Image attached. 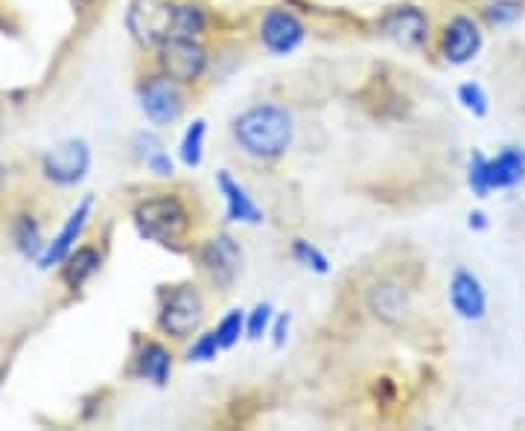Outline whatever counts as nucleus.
I'll return each mask as SVG.
<instances>
[{
    "instance_id": "6e6552de",
    "label": "nucleus",
    "mask_w": 525,
    "mask_h": 431,
    "mask_svg": "<svg viewBox=\"0 0 525 431\" xmlns=\"http://www.w3.org/2000/svg\"><path fill=\"white\" fill-rule=\"evenodd\" d=\"M181 105L184 102H181L178 82L170 79L167 73L149 79L140 88V108L149 117V123H155V126H170V123H175L181 117Z\"/></svg>"
},
{
    "instance_id": "a211bd4d",
    "label": "nucleus",
    "mask_w": 525,
    "mask_h": 431,
    "mask_svg": "<svg viewBox=\"0 0 525 431\" xmlns=\"http://www.w3.org/2000/svg\"><path fill=\"white\" fill-rule=\"evenodd\" d=\"M170 370H173V356L164 344L158 341H149L138 356V376L155 382V385H167L170 379Z\"/></svg>"
},
{
    "instance_id": "dca6fc26",
    "label": "nucleus",
    "mask_w": 525,
    "mask_h": 431,
    "mask_svg": "<svg viewBox=\"0 0 525 431\" xmlns=\"http://www.w3.org/2000/svg\"><path fill=\"white\" fill-rule=\"evenodd\" d=\"M371 309H374L383 321H388V324H397V321H403V318L409 315L412 300H409L406 286H400V283H394V280H383V283H377L374 292H371Z\"/></svg>"
},
{
    "instance_id": "6ab92c4d",
    "label": "nucleus",
    "mask_w": 525,
    "mask_h": 431,
    "mask_svg": "<svg viewBox=\"0 0 525 431\" xmlns=\"http://www.w3.org/2000/svg\"><path fill=\"white\" fill-rule=\"evenodd\" d=\"M12 239H15V248L24 254V257H33L38 260L41 251H44V239H41V228L33 216H21L12 228Z\"/></svg>"
},
{
    "instance_id": "a878e982",
    "label": "nucleus",
    "mask_w": 525,
    "mask_h": 431,
    "mask_svg": "<svg viewBox=\"0 0 525 431\" xmlns=\"http://www.w3.org/2000/svg\"><path fill=\"white\" fill-rule=\"evenodd\" d=\"M520 15H523V6L517 0H496V3H490L488 9H485V18H488V24H493V27H508Z\"/></svg>"
},
{
    "instance_id": "aec40b11",
    "label": "nucleus",
    "mask_w": 525,
    "mask_h": 431,
    "mask_svg": "<svg viewBox=\"0 0 525 431\" xmlns=\"http://www.w3.org/2000/svg\"><path fill=\"white\" fill-rule=\"evenodd\" d=\"M205 134H208V123L205 120H193V126L187 129L184 140H181V161L187 166L202 164V155H205Z\"/></svg>"
},
{
    "instance_id": "bb28decb",
    "label": "nucleus",
    "mask_w": 525,
    "mask_h": 431,
    "mask_svg": "<svg viewBox=\"0 0 525 431\" xmlns=\"http://www.w3.org/2000/svg\"><path fill=\"white\" fill-rule=\"evenodd\" d=\"M458 100H461V105H464L467 111H473L476 117H485V114H488V97H485L482 85H476V82L461 85V88H458Z\"/></svg>"
},
{
    "instance_id": "423d86ee",
    "label": "nucleus",
    "mask_w": 525,
    "mask_h": 431,
    "mask_svg": "<svg viewBox=\"0 0 525 431\" xmlns=\"http://www.w3.org/2000/svg\"><path fill=\"white\" fill-rule=\"evenodd\" d=\"M91 169V149L85 140H65L62 146L50 149L41 158V172L47 181L59 184V187H73L79 184Z\"/></svg>"
},
{
    "instance_id": "9d476101",
    "label": "nucleus",
    "mask_w": 525,
    "mask_h": 431,
    "mask_svg": "<svg viewBox=\"0 0 525 431\" xmlns=\"http://www.w3.org/2000/svg\"><path fill=\"white\" fill-rule=\"evenodd\" d=\"M304 33H307L304 24L289 9H269L263 24H260V38H263L266 50L275 53V56L292 53L304 41Z\"/></svg>"
},
{
    "instance_id": "f8f14e48",
    "label": "nucleus",
    "mask_w": 525,
    "mask_h": 431,
    "mask_svg": "<svg viewBox=\"0 0 525 431\" xmlns=\"http://www.w3.org/2000/svg\"><path fill=\"white\" fill-rule=\"evenodd\" d=\"M482 50V33L479 24L467 15H458L447 24L444 30V56L450 65H467L476 59V53Z\"/></svg>"
},
{
    "instance_id": "f03ea898",
    "label": "nucleus",
    "mask_w": 525,
    "mask_h": 431,
    "mask_svg": "<svg viewBox=\"0 0 525 431\" xmlns=\"http://www.w3.org/2000/svg\"><path fill=\"white\" fill-rule=\"evenodd\" d=\"M135 225L143 239L158 245H178L190 231V213L175 196H155L140 201L135 210Z\"/></svg>"
},
{
    "instance_id": "4be33fe9",
    "label": "nucleus",
    "mask_w": 525,
    "mask_h": 431,
    "mask_svg": "<svg viewBox=\"0 0 525 431\" xmlns=\"http://www.w3.org/2000/svg\"><path fill=\"white\" fill-rule=\"evenodd\" d=\"M243 332H245V312L243 309H231V312L219 321V327H216V335H219L222 350H231V347L243 338Z\"/></svg>"
},
{
    "instance_id": "1a4fd4ad",
    "label": "nucleus",
    "mask_w": 525,
    "mask_h": 431,
    "mask_svg": "<svg viewBox=\"0 0 525 431\" xmlns=\"http://www.w3.org/2000/svg\"><path fill=\"white\" fill-rule=\"evenodd\" d=\"M199 260H202V268L208 271V277L216 286H231L237 280L240 268H243V251L234 242V236L219 233V236L205 242Z\"/></svg>"
},
{
    "instance_id": "9b49d317",
    "label": "nucleus",
    "mask_w": 525,
    "mask_h": 431,
    "mask_svg": "<svg viewBox=\"0 0 525 431\" xmlns=\"http://www.w3.org/2000/svg\"><path fill=\"white\" fill-rule=\"evenodd\" d=\"M450 303H453L458 318H464V321H482L485 318V309H488V295H485L482 280L473 271L458 268L453 274V280H450Z\"/></svg>"
},
{
    "instance_id": "2eb2a0df",
    "label": "nucleus",
    "mask_w": 525,
    "mask_h": 431,
    "mask_svg": "<svg viewBox=\"0 0 525 431\" xmlns=\"http://www.w3.org/2000/svg\"><path fill=\"white\" fill-rule=\"evenodd\" d=\"M216 184L225 196V207H228V219L231 222H245V225H260L263 222V210L254 204V199L248 196L240 181H234L228 172L216 175Z\"/></svg>"
},
{
    "instance_id": "7c9ffc66",
    "label": "nucleus",
    "mask_w": 525,
    "mask_h": 431,
    "mask_svg": "<svg viewBox=\"0 0 525 431\" xmlns=\"http://www.w3.org/2000/svg\"><path fill=\"white\" fill-rule=\"evenodd\" d=\"M73 3H76V6H85V3H88V0H73Z\"/></svg>"
},
{
    "instance_id": "20e7f679",
    "label": "nucleus",
    "mask_w": 525,
    "mask_h": 431,
    "mask_svg": "<svg viewBox=\"0 0 525 431\" xmlns=\"http://www.w3.org/2000/svg\"><path fill=\"white\" fill-rule=\"evenodd\" d=\"M175 12L173 0H132L126 15L129 33L143 47H161L167 38H175Z\"/></svg>"
},
{
    "instance_id": "c85d7f7f",
    "label": "nucleus",
    "mask_w": 525,
    "mask_h": 431,
    "mask_svg": "<svg viewBox=\"0 0 525 431\" xmlns=\"http://www.w3.org/2000/svg\"><path fill=\"white\" fill-rule=\"evenodd\" d=\"M272 335H275V347H283V344H286V335H289V315H280L278 321H275Z\"/></svg>"
},
{
    "instance_id": "0eeeda50",
    "label": "nucleus",
    "mask_w": 525,
    "mask_h": 431,
    "mask_svg": "<svg viewBox=\"0 0 525 431\" xmlns=\"http://www.w3.org/2000/svg\"><path fill=\"white\" fill-rule=\"evenodd\" d=\"M161 67L178 85L196 82L208 67L205 47L193 38H167L161 44Z\"/></svg>"
},
{
    "instance_id": "f257e3e1",
    "label": "nucleus",
    "mask_w": 525,
    "mask_h": 431,
    "mask_svg": "<svg viewBox=\"0 0 525 431\" xmlns=\"http://www.w3.org/2000/svg\"><path fill=\"white\" fill-rule=\"evenodd\" d=\"M234 137L251 158L272 161L292 143V117L280 105H254L234 120Z\"/></svg>"
},
{
    "instance_id": "7ed1b4c3",
    "label": "nucleus",
    "mask_w": 525,
    "mask_h": 431,
    "mask_svg": "<svg viewBox=\"0 0 525 431\" xmlns=\"http://www.w3.org/2000/svg\"><path fill=\"white\" fill-rule=\"evenodd\" d=\"M525 178V152L523 149H502L496 158H485L482 152L470 155V169H467V184L470 190L485 199L490 190H508L517 187Z\"/></svg>"
},
{
    "instance_id": "c756f323",
    "label": "nucleus",
    "mask_w": 525,
    "mask_h": 431,
    "mask_svg": "<svg viewBox=\"0 0 525 431\" xmlns=\"http://www.w3.org/2000/svg\"><path fill=\"white\" fill-rule=\"evenodd\" d=\"M473 231H485L488 228V216L485 213H470V222H467Z\"/></svg>"
},
{
    "instance_id": "f3484780",
    "label": "nucleus",
    "mask_w": 525,
    "mask_h": 431,
    "mask_svg": "<svg viewBox=\"0 0 525 431\" xmlns=\"http://www.w3.org/2000/svg\"><path fill=\"white\" fill-rule=\"evenodd\" d=\"M103 266V257H100V251L97 248H73L68 257H65V271H62V277H65V283H68L70 289H82L97 271Z\"/></svg>"
},
{
    "instance_id": "cd10ccee",
    "label": "nucleus",
    "mask_w": 525,
    "mask_h": 431,
    "mask_svg": "<svg viewBox=\"0 0 525 431\" xmlns=\"http://www.w3.org/2000/svg\"><path fill=\"white\" fill-rule=\"evenodd\" d=\"M219 350H222V344H219V335H216V330L205 332V335H199V338H196V344L190 347L187 359H190V362H213Z\"/></svg>"
},
{
    "instance_id": "b1692460",
    "label": "nucleus",
    "mask_w": 525,
    "mask_h": 431,
    "mask_svg": "<svg viewBox=\"0 0 525 431\" xmlns=\"http://www.w3.org/2000/svg\"><path fill=\"white\" fill-rule=\"evenodd\" d=\"M292 257H295L301 266L313 268L318 274H327V271H330V260L315 248L313 242H307V239H295V242H292Z\"/></svg>"
},
{
    "instance_id": "ddd939ff",
    "label": "nucleus",
    "mask_w": 525,
    "mask_h": 431,
    "mask_svg": "<svg viewBox=\"0 0 525 431\" xmlns=\"http://www.w3.org/2000/svg\"><path fill=\"white\" fill-rule=\"evenodd\" d=\"M88 216H91V199H82L79 207H73V213L68 216V222L62 225L59 236L50 245H44V251L38 257V268H53L59 263H65V257L76 248V239L82 236L85 225H88Z\"/></svg>"
},
{
    "instance_id": "412c9836",
    "label": "nucleus",
    "mask_w": 525,
    "mask_h": 431,
    "mask_svg": "<svg viewBox=\"0 0 525 431\" xmlns=\"http://www.w3.org/2000/svg\"><path fill=\"white\" fill-rule=\"evenodd\" d=\"M205 30V12L199 6H178L175 12V38H196Z\"/></svg>"
},
{
    "instance_id": "5701e85b",
    "label": "nucleus",
    "mask_w": 525,
    "mask_h": 431,
    "mask_svg": "<svg viewBox=\"0 0 525 431\" xmlns=\"http://www.w3.org/2000/svg\"><path fill=\"white\" fill-rule=\"evenodd\" d=\"M143 140H146V149H143V161H146V166H149L155 175H164V178L173 175V158L164 152V146H161L152 134H146Z\"/></svg>"
},
{
    "instance_id": "4468645a",
    "label": "nucleus",
    "mask_w": 525,
    "mask_h": 431,
    "mask_svg": "<svg viewBox=\"0 0 525 431\" xmlns=\"http://www.w3.org/2000/svg\"><path fill=\"white\" fill-rule=\"evenodd\" d=\"M380 27L400 47H420L429 35V18L415 6H397L385 15Z\"/></svg>"
},
{
    "instance_id": "39448f33",
    "label": "nucleus",
    "mask_w": 525,
    "mask_h": 431,
    "mask_svg": "<svg viewBox=\"0 0 525 431\" xmlns=\"http://www.w3.org/2000/svg\"><path fill=\"white\" fill-rule=\"evenodd\" d=\"M205 318V300L199 295L196 286H178L170 292V298L164 300L161 306V330L173 338H187L190 332L199 330Z\"/></svg>"
},
{
    "instance_id": "393cba45",
    "label": "nucleus",
    "mask_w": 525,
    "mask_h": 431,
    "mask_svg": "<svg viewBox=\"0 0 525 431\" xmlns=\"http://www.w3.org/2000/svg\"><path fill=\"white\" fill-rule=\"evenodd\" d=\"M272 327V303H257L248 315H245V332L251 341H260Z\"/></svg>"
}]
</instances>
